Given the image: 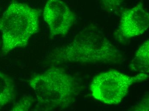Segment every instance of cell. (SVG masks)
Returning <instances> with one entry per match:
<instances>
[{"label": "cell", "mask_w": 149, "mask_h": 111, "mask_svg": "<svg viewBox=\"0 0 149 111\" xmlns=\"http://www.w3.org/2000/svg\"><path fill=\"white\" fill-rule=\"evenodd\" d=\"M52 59L56 63L115 64L122 60L123 57L101 30L89 26L70 44L54 51Z\"/></svg>", "instance_id": "obj_1"}, {"label": "cell", "mask_w": 149, "mask_h": 111, "mask_svg": "<svg viewBox=\"0 0 149 111\" xmlns=\"http://www.w3.org/2000/svg\"><path fill=\"white\" fill-rule=\"evenodd\" d=\"M29 84L34 91L40 110L65 109L74 102L75 82L63 68H50L33 76Z\"/></svg>", "instance_id": "obj_2"}, {"label": "cell", "mask_w": 149, "mask_h": 111, "mask_svg": "<svg viewBox=\"0 0 149 111\" xmlns=\"http://www.w3.org/2000/svg\"><path fill=\"white\" fill-rule=\"evenodd\" d=\"M40 13L22 3L12 2L0 18L3 53L25 46L39 30Z\"/></svg>", "instance_id": "obj_3"}, {"label": "cell", "mask_w": 149, "mask_h": 111, "mask_svg": "<svg viewBox=\"0 0 149 111\" xmlns=\"http://www.w3.org/2000/svg\"><path fill=\"white\" fill-rule=\"evenodd\" d=\"M148 79V74L140 73L130 76L111 70L97 75L91 82L90 90L97 101L106 104H118L126 97L132 85Z\"/></svg>", "instance_id": "obj_4"}, {"label": "cell", "mask_w": 149, "mask_h": 111, "mask_svg": "<svg viewBox=\"0 0 149 111\" xmlns=\"http://www.w3.org/2000/svg\"><path fill=\"white\" fill-rule=\"evenodd\" d=\"M43 18L49 29L51 38L67 35L74 24L75 16L62 0H47Z\"/></svg>", "instance_id": "obj_5"}, {"label": "cell", "mask_w": 149, "mask_h": 111, "mask_svg": "<svg viewBox=\"0 0 149 111\" xmlns=\"http://www.w3.org/2000/svg\"><path fill=\"white\" fill-rule=\"evenodd\" d=\"M149 26V14L141 2L122 13L120 30L125 38H132L142 35Z\"/></svg>", "instance_id": "obj_6"}, {"label": "cell", "mask_w": 149, "mask_h": 111, "mask_svg": "<svg viewBox=\"0 0 149 111\" xmlns=\"http://www.w3.org/2000/svg\"><path fill=\"white\" fill-rule=\"evenodd\" d=\"M132 71L148 74L149 71V41L146 40L137 50L131 62Z\"/></svg>", "instance_id": "obj_7"}, {"label": "cell", "mask_w": 149, "mask_h": 111, "mask_svg": "<svg viewBox=\"0 0 149 111\" xmlns=\"http://www.w3.org/2000/svg\"><path fill=\"white\" fill-rule=\"evenodd\" d=\"M15 87L13 79L0 71V108L15 99Z\"/></svg>", "instance_id": "obj_8"}, {"label": "cell", "mask_w": 149, "mask_h": 111, "mask_svg": "<svg viewBox=\"0 0 149 111\" xmlns=\"http://www.w3.org/2000/svg\"><path fill=\"white\" fill-rule=\"evenodd\" d=\"M33 99L30 97L24 96L22 99L18 101L13 105L11 111H29L33 103Z\"/></svg>", "instance_id": "obj_9"}, {"label": "cell", "mask_w": 149, "mask_h": 111, "mask_svg": "<svg viewBox=\"0 0 149 111\" xmlns=\"http://www.w3.org/2000/svg\"><path fill=\"white\" fill-rule=\"evenodd\" d=\"M103 7L108 10H113L118 8L125 0H101Z\"/></svg>", "instance_id": "obj_10"}, {"label": "cell", "mask_w": 149, "mask_h": 111, "mask_svg": "<svg viewBox=\"0 0 149 111\" xmlns=\"http://www.w3.org/2000/svg\"><path fill=\"white\" fill-rule=\"evenodd\" d=\"M0 11H1V9H0Z\"/></svg>", "instance_id": "obj_11"}]
</instances>
